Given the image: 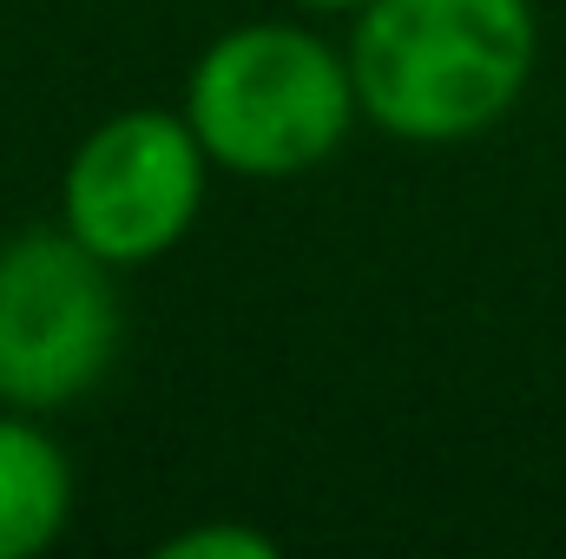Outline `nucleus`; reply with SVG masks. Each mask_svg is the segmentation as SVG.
I'll use <instances>...</instances> for the list:
<instances>
[{
  "instance_id": "3",
  "label": "nucleus",
  "mask_w": 566,
  "mask_h": 559,
  "mask_svg": "<svg viewBox=\"0 0 566 559\" xmlns=\"http://www.w3.org/2000/svg\"><path fill=\"white\" fill-rule=\"evenodd\" d=\"M119 356V289L66 224L0 244V409L53 415L106 382Z\"/></svg>"
},
{
  "instance_id": "5",
  "label": "nucleus",
  "mask_w": 566,
  "mask_h": 559,
  "mask_svg": "<svg viewBox=\"0 0 566 559\" xmlns=\"http://www.w3.org/2000/svg\"><path fill=\"white\" fill-rule=\"evenodd\" d=\"M73 520V461L27 409H0V559L60 547Z\"/></svg>"
},
{
  "instance_id": "6",
  "label": "nucleus",
  "mask_w": 566,
  "mask_h": 559,
  "mask_svg": "<svg viewBox=\"0 0 566 559\" xmlns=\"http://www.w3.org/2000/svg\"><path fill=\"white\" fill-rule=\"evenodd\" d=\"M158 553L165 559H271L277 540L258 534V527H191V534L165 540Z\"/></svg>"
},
{
  "instance_id": "2",
  "label": "nucleus",
  "mask_w": 566,
  "mask_h": 559,
  "mask_svg": "<svg viewBox=\"0 0 566 559\" xmlns=\"http://www.w3.org/2000/svg\"><path fill=\"white\" fill-rule=\"evenodd\" d=\"M185 126L205 158L238 178H296L329 165L363 106L349 80V53L296 20L224 27L185 80Z\"/></svg>"
},
{
  "instance_id": "4",
  "label": "nucleus",
  "mask_w": 566,
  "mask_h": 559,
  "mask_svg": "<svg viewBox=\"0 0 566 559\" xmlns=\"http://www.w3.org/2000/svg\"><path fill=\"white\" fill-rule=\"evenodd\" d=\"M211 158L185 113L133 106L99 119L60 171V224L113 271L158 264L205 211Z\"/></svg>"
},
{
  "instance_id": "1",
  "label": "nucleus",
  "mask_w": 566,
  "mask_h": 559,
  "mask_svg": "<svg viewBox=\"0 0 566 559\" xmlns=\"http://www.w3.org/2000/svg\"><path fill=\"white\" fill-rule=\"evenodd\" d=\"M349 80L376 133L402 145H468L534 86V0H369L349 13Z\"/></svg>"
},
{
  "instance_id": "7",
  "label": "nucleus",
  "mask_w": 566,
  "mask_h": 559,
  "mask_svg": "<svg viewBox=\"0 0 566 559\" xmlns=\"http://www.w3.org/2000/svg\"><path fill=\"white\" fill-rule=\"evenodd\" d=\"M290 7H303V13H363L369 0H290Z\"/></svg>"
}]
</instances>
